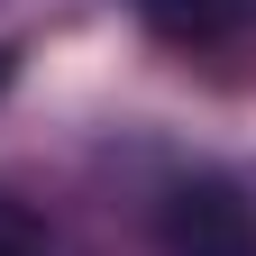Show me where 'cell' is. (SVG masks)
<instances>
[{
  "instance_id": "4",
  "label": "cell",
  "mask_w": 256,
  "mask_h": 256,
  "mask_svg": "<svg viewBox=\"0 0 256 256\" xmlns=\"http://www.w3.org/2000/svg\"><path fill=\"white\" fill-rule=\"evenodd\" d=\"M10 74H18V55H10V46H0V92H10Z\"/></svg>"
},
{
  "instance_id": "3",
  "label": "cell",
  "mask_w": 256,
  "mask_h": 256,
  "mask_svg": "<svg viewBox=\"0 0 256 256\" xmlns=\"http://www.w3.org/2000/svg\"><path fill=\"white\" fill-rule=\"evenodd\" d=\"M0 256H46V220L18 192H0Z\"/></svg>"
},
{
  "instance_id": "1",
  "label": "cell",
  "mask_w": 256,
  "mask_h": 256,
  "mask_svg": "<svg viewBox=\"0 0 256 256\" xmlns=\"http://www.w3.org/2000/svg\"><path fill=\"white\" fill-rule=\"evenodd\" d=\"M165 256H256V220L238 202V183H220V174H192L165 192Z\"/></svg>"
},
{
  "instance_id": "2",
  "label": "cell",
  "mask_w": 256,
  "mask_h": 256,
  "mask_svg": "<svg viewBox=\"0 0 256 256\" xmlns=\"http://www.w3.org/2000/svg\"><path fill=\"white\" fill-rule=\"evenodd\" d=\"M138 18L165 46H229L256 28V0H138Z\"/></svg>"
}]
</instances>
